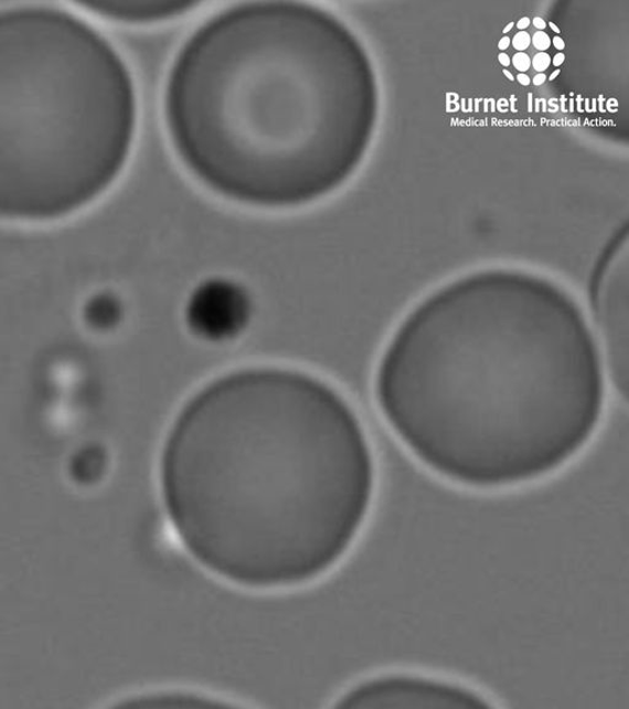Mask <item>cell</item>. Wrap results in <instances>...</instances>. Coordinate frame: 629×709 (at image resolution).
<instances>
[{
    "instance_id": "1",
    "label": "cell",
    "mask_w": 629,
    "mask_h": 709,
    "mask_svg": "<svg viewBox=\"0 0 629 709\" xmlns=\"http://www.w3.org/2000/svg\"><path fill=\"white\" fill-rule=\"evenodd\" d=\"M385 422L423 466L462 487L545 478L598 432L606 369L567 292L518 272H484L412 307L375 372Z\"/></svg>"
},
{
    "instance_id": "2",
    "label": "cell",
    "mask_w": 629,
    "mask_h": 709,
    "mask_svg": "<svg viewBox=\"0 0 629 709\" xmlns=\"http://www.w3.org/2000/svg\"><path fill=\"white\" fill-rule=\"evenodd\" d=\"M186 552L224 582L297 588L338 567L373 508L371 440L329 381L281 364L227 371L182 404L159 459Z\"/></svg>"
},
{
    "instance_id": "3",
    "label": "cell",
    "mask_w": 629,
    "mask_h": 709,
    "mask_svg": "<svg viewBox=\"0 0 629 709\" xmlns=\"http://www.w3.org/2000/svg\"><path fill=\"white\" fill-rule=\"evenodd\" d=\"M364 53L328 10L253 2L204 21L169 73L166 113L191 173L258 208L307 205L338 189L372 121Z\"/></svg>"
},
{
    "instance_id": "4",
    "label": "cell",
    "mask_w": 629,
    "mask_h": 709,
    "mask_svg": "<svg viewBox=\"0 0 629 709\" xmlns=\"http://www.w3.org/2000/svg\"><path fill=\"white\" fill-rule=\"evenodd\" d=\"M136 128L131 71L78 10L0 8V220L88 209L122 174Z\"/></svg>"
},
{
    "instance_id": "5",
    "label": "cell",
    "mask_w": 629,
    "mask_h": 709,
    "mask_svg": "<svg viewBox=\"0 0 629 709\" xmlns=\"http://www.w3.org/2000/svg\"><path fill=\"white\" fill-rule=\"evenodd\" d=\"M589 305L600 336L606 372L625 400L629 378V314L627 235L614 242L596 266Z\"/></svg>"
},
{
    "instance_id": "6",
    "label": "cell",
    "mask_w": 629,
    "mask_h": 709,
    "mask_svg": "<svg viewBox=\"0 0 629 709\" xmlns=\"http://www.w3.org/2000/svg\"><path fill=\"white\" fill-rule=\"evenodd\" d=\"M488 698L463 684L433 676L390 673L354 685L338 703L341 708H488Z\"/></svg>"
},
{
    "instance_id": "7",
    "label": "cell",
    "mask_w": 629,
    "mask_h": 709,
    "mask_svg": "<svg viewBox=\"0 0 629 709\" xmlns=\"http://www.w3.org/2000/svg\"><path fill=\"white\" fill-rule=\"evenodd\" d=\"M255 311L254 297L244 285L213 277L192 289L182 307V320L194 340L221 347L245 335Z\"/></svg>"
},
{
    "instance_id": "8",
    "label": "cell",
    "mask_w": 629,
    "mask_h": 709,
    "mask_svg": "<svg viewBox=\"0 0 629 709\" xmlns=\"http://www.w3.org/2000/svg\"><path fill=\"white\" fill-rule=\"evenodd\" d=\"M75 9L126 24H145L177 17L196 6L194 0H83Z\"/></svg>"
},
{
    "instance_id": "9",
    "label": "cell",
    "mask_w": 629,
    "mask_h": 709,
    "mask_svg": "<svg viewBox=\"0 0 629 709\" xmlns=\"http://www.w3.org/2000/svg\"><path fill=\"white\" fill-rule=\"evenodd\" d=\"M75 318L86 336L108 339L118 335L126 326L128 306L117 289L100 286L90 289L81 298Z\"/></svg>"
},
{
    "instance_id": "10",
    "label": "cell",
    "mask_w": 629,
    "mask_h": 709,
    "mask_svg": "<svg viewBox=\"0 0 629 709\" xmlns=\"http://www.w3.org/2000/svg\"><path fill=\"white\" fill-rule=\"evenodd\" d=\"M110 465V454L103 444L86 443L68 457L66 475L74 486L95 487L106 478Z\"/></svg>"
},
{
    "instance_id": "11",
    "label": "cell",
    "mask_w": 629,
    "mask_h": 709,
    "mask_svg": "<svg viewBox=\"0 0 629 709\" xmlns=\"http://www.w3.org/2000/svg\"><path fill=\"white\" fill-rule=\"evenodd\" d=\"M116 707L128 708H205L231 707L220 698L189 691H150L121 698Z\"/></svg>"
},
{
    "instance_id": "12",
    "label": "cell",
    "mask_w": 629,
    "mask_h": 709,
    "mask_svg": "<svg viewBox=\"0 0 629 709\" xmlns=\"http://www.w3.org/2000/svg\"><path fill=\"white\" fill-rule=\"evenodd\" d=\"M531 64L535 71L544 73L551 66V56L546 52H539Z\"/></svg>"
},
{
    "instance_id": "13",
    "label": "cell",
    "mask_w": 629,
    "mask_h": 709,
    "mask_svg": "<svg viewBox=\"0 0 629 709\" xmlns=\"http://www.w3.org/2000/svg\"><path fill=\"white\" fill-rule=\"evenodd\" d=\"M531 40H533V45L540 52H545L551 47V39L545 31L535 32L533 39Z\"/></svg>"
},
{
    "instance_id": "14",
    "label": "cell",
    "mask_w": 629,
    "mask_h": 709,
    "mask_svg": "<svg viewBox=\"0 0 629 709\" xmlns=\"http://www.w3.org/2000/svg\"><path fill=\"white\" fill-rule=\"evenodd\" d=\"M513 64L515 70L520 73H524L531 67V59L526 55L525 52H518L513 57Z\"/></svg>"
},
{
    "instance_id": "15",
    "label": "cell",
    "mask_w": 629,
    "mask_h": 709,
    "mask_svg": "<svg viewBox=\"0 0 629 709\" xmlns=\"http://www.w3.org/2000/svg\"><path fill=\"white\" fill-rule=\"evenodd\" d=\"M531 45V36L526 31H520L513 39V46L519 52H523Z\"/></svg>"
},
{
    "instance_id": "16",
    "label": "cell",
    "mask_w": 629,
    "mask_h": 709,
    "mask_svg": "<svg viewBox=\"0 0 629 709\" xmlns=\"http://www.w3.org/2000/svg\"><path fill=\"white\" fill-rule=\"evenodd\" d=\"M498 61H499V63H501V64H502V66H504V67H509V66H511V63H512L511 57H509V56L507 55V53H504V52L499 53V55H498Z\"/></svg>"
},
{
    "instance_id": "17",
    "label": "cell",
    "mask_w": 629,
    "mask_h": 709,
    "mask_svg": "<svg viewBox=\"0 0 629 709\" xmlns=\"http://www.w3.org/2000/svg\"><path fill=\"white\" fill-rule=\"evenodd\" d=\"M566 61V56H564L563 52H558L555 57H553L552 63L553 66L559 67L562 64Z\"/></svg>"
},
{
    "instance_id": "18",
    "label": "cell",
    "mask_w": 629,
    "mask_h": 709,
    "mask_svg": "<svg viewBox=\"0 0 629 709\" xmlns=\"http://www.w3.org/2000/svg\"><path fill=\"white\" fill-rule=\"evenodd\" d=\"M512 44V39H509L508 36L502 38L501 41L498 42V49L501 51L507 50L509 46Z\"/></svg>"
},
{
    "instance_id": "19",
    "label": "cell",
    "mask_w": 629,
    "mask_h": 709,
    "mask_svg": "<svg viewBox=\"0 0 629 709\" xmlns=\"http://www.w3.org/2000/svg\"><path fill=\"white\" fill-rule=\"evenodd\" d=\"M553 46H555L557 50L562 51L564 47H566V42L561 36H555L552 40Z\"/></svg>"
},
{
    "instance_id": "20",
    "label": "cell",
    "mask_w": 629,
    "mask_h": 709,
    "mask_svg": "<svg viewBox=\"0 0 629 709\" xmlns=\"http://www.w3.org/2000/svg\"><path fill=\"white\" fill-rule=\"evenodd\" d=\"M546 81H547L546 74L539 73L535 75L533 83L536 85V87H540V85L545 84Z\"/></svg>"
},
{
    "instance_id": "21",
    "label": "cell",
    "mask_w": 629,
    "mask_h": 709,
    "mask_svg": "<svg viewBox=\"0 0 629 709\" xmlns=\"http://www.w3.org/2000/svg\"><path fill=\"white\" fill-rule=\"evenodd\" d=\"M530 24H531V20L525 17V18L519 19L516 27L519 30L524 31L530 27Z\"/></svg>"
},
{
    "instance_id": "22",
    "label": "cell",
    "mask_w": 629,
    "mask_h": 709,
    "mask_svg": "<svg viewBox=\"0 0 629 709\" xmlns=\"http://www.w3.org/2000/svg\"><path fill=\"white\" fill-rule=\"evenodd\" d=\"M516 80L520 84L524 85V87H527L531 83L529 75L525 73H519Z\"/></svg>"
},
{
    "instance_id": "23",
    "label": "cell",
    "mask_w": 629,
    "mask_h": 709,
    "mask_svg": "<svg viewBox=\"0 0 629 709\" xmlns=\"http://www.w3.org/2000/svg\"><path fill=\"white\" fill-rule=\"evenodd\" d=\"M533 24L540 31L545 30L546 27H547L546 21L544 19H542V18H539V17L533 20Z\"/></svg>"
},
{
    "instance_id": "24",
    "label": "cell",
    "mask_w": 629,
    "mask_h": 709,
    "mask_svg": "<svg viewBox=\"0 0 629 709\" xmlns=\"http://www.w3.org/2000/svg\"><path fill=\"white\" fill-rule=\"evenodd\" d=\"M503 74L505 75V77H507L509 81H511V82L515 81V80H514V75H513V73H512V72H509L508 70H504V71H503Z\"/></svg>"
},
{
    "instance_id": "25",
    "label": "cell",
    "mask_w": 629,
    "mask_h": 709,
    "mask_svg": "<svg viewBox=\"0 0 629 709\" xmlns=\"http://www.w3.org/2000/svg\"><path fill=\"white\" fill-rule=\"evenodd\" d=\"M559 74H561V70H557V71L551 73L550 81H555L558 77Z\"/></svg>"
},
{
    "instance_id": "26",
    "label": "cell",
    "mask_w": 629,
    "mask_h": 709,
    "mask_svg": "<svg viewBox=\"0 0 629 709\" xmlns=\"http://www.w3.org/2000/svg\"><path fill=\"white\" fill-rule=\"evenodd\" d=\"M550 28L556 32V34H561V29L555 24V23H550Z\"/></svg>"
},
{
    "instance_id": "27",
    "label": "cell",
    "mask_w": 629,
    "mask_h": 709,
    "mask_svg": "<svg viewBox=\"0 0 629 709\" xmlns=\"http://www.w3.org/2000/svg\"><path fill=\"white\" fill-rule=\"evenodd\" d=\"M513 28H514V23H513V21H512V23H509V24L504 28V30H503L504 34H508V32H509V31H511Z\"/></svg>"
}]
</instances>
